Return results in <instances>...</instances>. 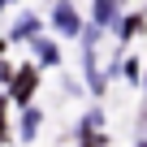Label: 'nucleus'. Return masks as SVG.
<instances>
[{"label":"nucleus","mask_w":147,"mask_h":147,"mask_svg":"<svg viewBox=\"0 0 147 147\" xmlns=\"http://www.w3.org/2000/svg\"><path fill=\"white\" fill-rule=\"evenodd\" d=\"M82 65H87V91L91 95H104V74H100V65H95V30H87V48H82Z\"/></svg>","instance_id":"nucleus-1"},{"label":"nucleus","mask_w":147,"mask_h":147,"mask_svg":"<svg viewBox=\"0 0 147 147\" xmlns=\"http://www.w3.org/2000/svg\"><path fill=\"white\" fill-rule=\"evenodd\" d=\"M35 87H39V65H22L18 74H13V100L18 104H30V95H35Z\"/></svg>","instance_id":"nucleus-2"},{"label":"nucleus","mask_w":147,"mask_h":147,"mask_svg":"<svg viewBox=\"0 0 147 147\" xmlns=\"http://www.w3.org/2000/svg\"><path fill=\"white\" fill-rule=\"evenodd\" d=\"M52 26H56L61 35H69V39H74V35H82V18H78V9H74L69 0H61V5L52 9Z\"/></svg>","instance_id":"nucleus-3"},{"label":"nucleus","mask_w":147,"mask_h":147,"mask_svg":"<svg viewBox=\"0 0 147 147\" xmlns=\"http://www.w3.org/2000/svg\"><path fill=\"white\" fill-rule=\"evenodd\" d=\"M91 22L104 30V26H117V0H95L91 5Z\"/></svg>","instance_id":"nucleus-4"},{"label":"nucleus","mask_w":147,"mask_h":147,"mask_svg":"<svg viewBox=\"0 0 147 147\" xmlns=\"http://www.w3.org/2000/svg\"><path fill=\"white\" fill-rule=\"evenodd\" d=\"M30 48H35L39 65H56V61H61V48H56L52 39H30Z\"/></svg>","instance_id":"nucleus-5"},{"label":"nucleus","mask_w":147,"mask_h":147,"mask_svg":"<svg viewBox=\"0 0 147 147\" xmlns=\"http://www.w3.org/2000/svg\"><path fill=\"white\" fill-rule=\"evenodd\" d=\"M39 121H43V113H39V108H26V113H22V138H35Z\"/></svg>","instance_id":"nucleus-6"},{"label":"nucleus","mask_w":147,"mask_h":147,"mask_svg":"<svg viewBox=\"0 0 147 147\" xmlns=\"http://www.w3.org/2000/svg\"><path fill=\"white\" fill-rule=\"evenodd\" d=\"M134 35H143V13H130L121 22V39H134Z\"/></svg>","instance_id":"nucleus-7"},{"label":"nucleus","mask_w":147,"mask_h":147,"mask_svg":"<svg viewBox=\"0 0 147 147\" xmlns=\"http://www.w3.org/2000/svg\"><path fill=\"white\" fill-rule=\"evenodd\" d=\"M35 35H39V22H30V18H26V22L18 26V39H35Z\"/></svg>","instance_id":"nucleus-8"},{"label":"nucleus","mask_w":147,"mask_h":147,"mask_svg":"<svg viewBox=\"0 0 147 147\" xmlns=\"http://www.w3.org/2000/svg\"><path fill=\"white\" fill-rule=\"evenodd\" d=\"M13 74H18V69H9L5 61H0V82H13Z\"/></svg>","instance_id":"nucleus-9"},{"label":"nucleus","mask_w":147,"mask_h":147,"mask_svg":"<svg viewBox=\"0 0 147 147\" xmlns=\"http://www.w3.org/2000/svg\"><path fill=\"white\" fill-rule=\"evenodd\" d=\"M0 121H5V95H0Z\"/></svg>","instance_id":"nucleus-10"},{"label":"nucleus","mask_w":147,"mask_h":147,"mask_svg":"<svg viewBox=\"0 0 147 147\" xmlns=\"http://www.w3.org/2000/svg\"><path fill=\"white\" fill-rule=\"evenodd\" d=\"M5 5H13V0H0V9H5Z\"/></svg>","instance_id":"nucleus-11"},{"label":"nucleus","mask_w":147,"mask_h":147,"mask_svg":"<svg viewBox=\"0 0 147 147\" xmlns=\"http://www.w3.org/2000/svg\"><path fill=\"white\" fill-rule=\"evenodd\" d=\"M0 56H5V39H0Z\"/></svg>","instance_id":"nucleus-12"},{"label":"nucleus","mask_w":147,"mask_h":147,"mask_svg":"<svg viewBox=\"0 0 147 147\" xmlns=\"http://www.w3.org/2000/svg\"><path fill=\"white\" fill-rule=\"evenodd\" d=\"M138 147H147V143H138Z\"/></svg>","instance_id":"nucleus-13"}]
</instances>
